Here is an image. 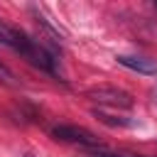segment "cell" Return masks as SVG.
I'll list each match as a JSON object with an SVG mask.
<instances>
[{"label": "cell", "mask_w": 157, "mask_h": 157, "mask_svg": "<svg viewBox=\"0 0 157 157\" xmlns=\"http://www.w3.org/2000/svg\"><path fill=\"white\" fill-rule=\"evenodd\" d=\"M10 49H15L17 54H22L32 66H37V69H42V71L61 78V69H59L56 52L49 49V47H44V44L37 42V39H32V37L25 34L22 29H15V34H12V47H10Z\"/></svg>", "instance_id": "obj_1"}, {"label": "cell", "mask_w": 157, "mask_h": 157, "mask_svg": "<svg viewBox=\"0 0 157 157\" xmlns=\"http://www.w3.org/2000/svg\"><path fill=\"white\" fill-rule=\"evenodd\" d=\"M88 98L98 105H108V108H115V110H130L135 105V98L118 86H96V88L88 91Z\"/></svg>", "instance_id": "obj_2"}, {"label": "cell", "mask_w": 157, "mask_h": 157, "mask_svg": "<svg viewBox=\"0 0 157 157\" xmlns=\"http://www.w3.org/2000/svg\"><path fill=\"white\" fill-rule=\"evenodd\" d=\"M49 135H52L54 140H61V142H78V145H83V147H101V140H98L91 130H86V128H81V125L59 123V125H54V128L49 130Z\"/></svg>", "instance_id": "obj_3"}, {"label": "cell", "mask_w": 157, "mask_h": 157, "mask_svg": "<svg viewBox=\"0 0 157 157\" xmlns=\"http://www.w3.org/2000/svg\"><path fill=\"white\" fill-rule=\"evenodd\" d=\"M118 64L130 69V71H137V74H145V76H155L157 74V61L150 59V56H140V54H120L118 56Z\"/></svg>", "instance_id": "obj_4"}, {"label": "cell", "mask_w": 157, "mask_h": 157, "mask_svg": "<svg viewBox=\"0 0 157 157\" xmlns=\"http://www.w3.org/2000/svg\"><path fill=\"white\" fill-rule=\"evenodd\" d=\"M93 115H96L101 123H105V125H113V128H130V125H135V120L113 118V115H108V113H103V110H93Z\"/></svg>", "instance_id": "obj_5"}, {"label": "cell", "mask_w": 157, "mask_h": 157, "mask_svg": "<svg viewBox=\"0 0 157 157\" xmlns=\"http://www.w3.org/2000/svg\"><path fill=\"white\" fill-rule=\"evenodd\" d=\"M0 81L7 83V86H17V83H20L17 76H15V71H12L7 64H2V61H0Z\"/></svg>", "instance_id": "obj_6"}, {"label": "cell", "mask_w": 157, "mask_h": 157, "mask_svg": "<svg viewBox=\"0 0 157 157\" xmlns=\"http://www.w3.org/2000/svg\"><path fill=\"white\" fill-rule=\"evenodd\" d=\"M12 34H15V27H7L5 22H0V44L2 47H12Z\"/></svg>", "instance_id": "obj_7"}, {"label": "cell", "mask_w": 157, "mask_h": 157, "mask_svg": "<svg viewBox=\"0 0 157 157\" xmlns=\"http://www.w3.org/2000/svg\"><path fill=\"white\" fill-rule=\"evenodd\" d=\"M155 7H157V2H155Z\"/></svg>", "instance_id": "obj_8"}, {"label": "cell", "mask_w": 157, "mask_h": 157, "mask_svg": "<svg viewBox=\"0 0 157 157\" xmlns=\"http://www.w3.org/2000/svg\"><path fill=\"white\" fill-rule=\"evenodd\" d=\"M125 157H128V155H125Z\"/></svg>", "instance_id": "obj_9"}]
</instances>
